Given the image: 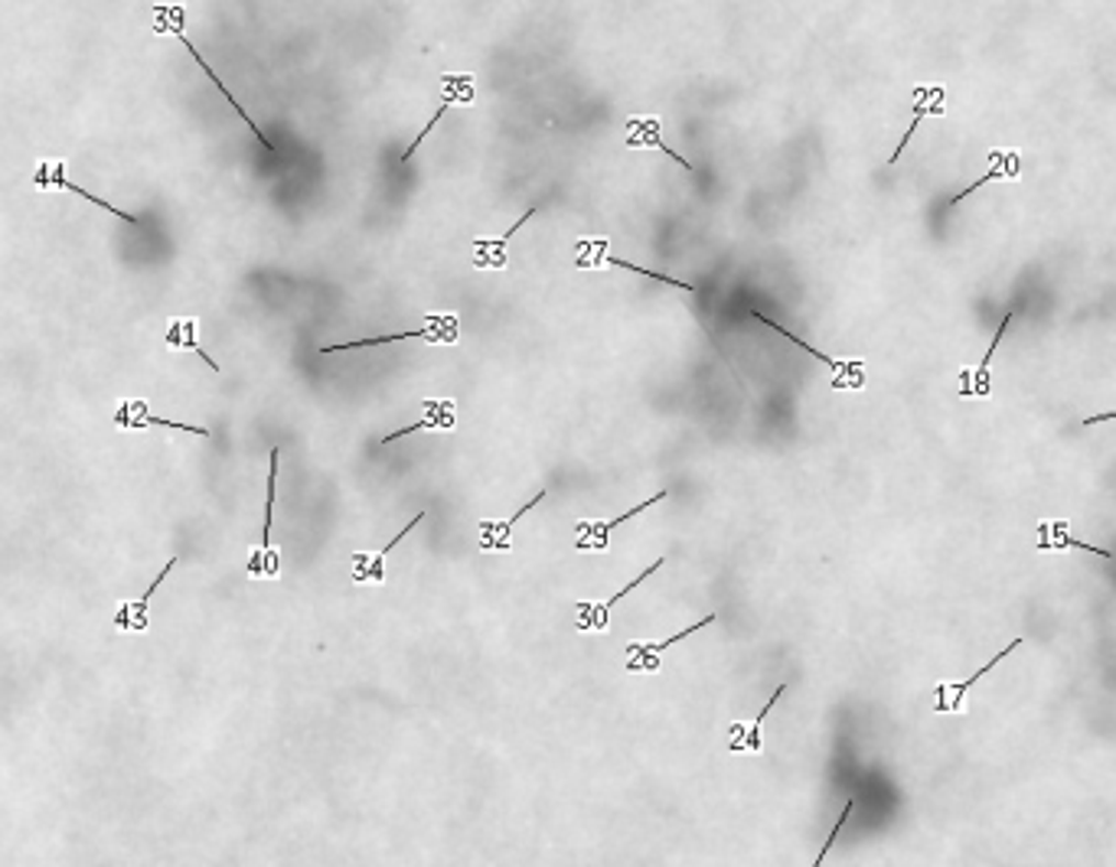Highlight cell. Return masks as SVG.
<instances>
[{"mask_svg": "<svg viewBox=\"0 0 1116 867\" xmlns=\"http://www.w3.org/2000/svg\"><path fill=\"white\" fill-rule=\"evenodd\" d=\"M275 483H278V447H271V473H268V499H265V526L261 544L252 548L245 571L252 577H278L281 574V551L271 544V509H275Z\"/></svg>", "mask_w": 1116, "mask_h": 867, "instance_id": "277c9868", "label": "cell"}, {"mask_svg": "<svg viewBox=\"0 0 1116 867\" xmlns=\"http://www.w3.org/2000/svg\"><path fill=\"white\" fill-rule=\"evenodd\" d=\"M924 99H927V92H917V109H914V117H911V127H907V134L901 137V144L894 147V154H892V157H889V164H894V160H897V157L904 154V147H907V140H911V134H914V131L920 127L924 114H927V111H937V105H924Z\"/></svg>", "mask_w": 1116, "mask_h": 867, "instance_id": "7402d4cb", "label": "cell"}, {"mask_svg": "<svg viewBox=\"0 0 1116 867\" xmlns=\"http://www.w3.org/2000/svg\"><path fill=\"white\" fill-rule=\"evenodd\" d=\"M114 425L124 428V431H144V428H170V431H183V434H197V437H210V428H200V425H180V421H167V418H157L150 415V408L144 402H124L118 412H114Z\"/></svg>", "mask_w": 1116, "mask_h": 867, "instance_id": "e0dca14e", "label": "cell"}, {"mask_svg": "<svg viewBox=\"0 0 1116 867\" xmlns=\"http://www.w3.org/2000/svg\"><path fill=\"white\" fill-rule=\"evenodd\" d=\"M574 264L584 268V271H598V268H624V271H634V274H640V278H650V281L667 284V288H676V291H689V294L699 291L695 284H685V281L667 278V274H660V271L640 268V264H634V261L614 258V255L607 251V241H604V238H581V241L574 245Z\"/></svg>", "mask_w": 1116, "mask_h": 867, "instance_id": "3957f363", "label": "cell"}, {"mask_svg": "<svg viewBox=\"0 0 1116 867\" xmlns=\"http://www.w3.org/2000/svg\"><path fill=\"white\" fill-rule=\"evenodd\" d=\"M1116 412H1107V415H1094V418H1084V428H1094V425H1104V421H1114Z\"/></svg>", "mask_w": 1116, "mask_h": 867, "instance_id": "d4e9b609", "label": "cell"}, {"mask_svg": "<svg viewBox=\"0 0 1116 867\" xmlns=\"http://www.w3.org/2000/svg\"><path fill=\"white\" fill-rule=\"evenodd\" d=\"M546 499V489H539L536 496H533V503H526L520 513H513L510 519H480V548L483 551H510L513 548V526L526 516V513H533L539 503Z\"/></svg>", "mask_w": 1116, "mask_h": 867, "instance_id": "d6986e66", "label": "cell"}, {"mask_svg": "<svg viewBox=\"0 0 1116 867\" xmlns=\"http://www.w3.org/2000/svg\"><path fill=\"white\" fill-rule=\"evenodd\" d=\"M663 564H667V554H660V558H657V561H654V564H650L644 574H637V581H630L624 590L611 594L607 600H581V604H574V607H578V623H574V627H578V633H591V637H594V633H604V630H607V623H611V610H614V604H617V600H624L630 590H637L644 581H650L657 571H663Z\"/></svg>", "mask_w": 1116, "mask_h": 867, "instance_id": "8992f818", "label": "cell"}, {"mask_svg": "<svg viewBox=\"0 0 1116 867\" xmlns=\"http://www.w3.org/2000/svg\"><path fill=\"white\" fill-rule=\"evenodd\" d=\"M783 691H786V685H778L774 688V695L768 698V705L758 711V718L755 721H732L728 724V751L732 754H761L765 751V721H768V711H774V705L781 701L783 698Z\"/></svg>", "mask_w": 1116, "mask_h": 867, "instance_id": "4fadbf2b", "label": "cell"}, {"mask_svg": "<svg viewBox=\"0 0 1116 867\" xmlns=\"http://www.w3.org/2000/svg\"><path fill=\"white\" fill-rule=\"evenodd\" d=\"M536 213H539V206H529V210L516 218L503 235H496V238H477V241H473V268H477V271H503V268H506V245H510V238H513L529 218L536 216Z\"/></svg>", "mask_w": 1116, "mask_h": 867, "instance_id": "2e32d148", "label": "cell"}, {"mask_svg": "<svg viewBox=\"0 0 1116 867\" xmlns=\"http://www.w3.org/2000/svg\"><path fill=\"white\" fill-rule=\"evenodd\" d=\"M402 339H425V342H435V346H454L460 339V320L454 314H435V317L425 320L422 329H405V333H392V336H366V339H353V342L321 346V352L331 356V352L369 349V346H386V342H402Z\"/></svg>", "mask_w": 1116, "mask_h": 867, "instance_id": "7a4b0ae2", "label": "cell"}, {"mask_svg": "<svg viewBox=\"0 0 1116 867\" xmlns=\"http://www.w3.org/2000/svg\"><path fill=\"white\" fill-rule=\"evenodd\" d=\"M627 127H630V131H627V140H624V144H627L630 150H660V154H667L670 160H676L685 173H695V167H692L682 154H676L672 147L663 144V124H660L657 117H630Z\"/></svg>", "mask_w": 1116, "mask_h": 867, "instance_id": "9a60e30c", "label": "cell"}, {"mask_svg": "<svg viewBox=\"0 0 1116 867\" xmlns=\"http://www.w3.org/2000/svg\"><path fill=\"white\" fill-rule=\"evenodd\" d=\"M154 30H157V33H174V36L180 40V46H183V49H187V53H190V56L197 59V66L203 69V76H210V82H213V86H216V89L223 92L225 102H228V105L235 109V114H238V117L245 121V127H248V131H252V134H255V137L261 140V147H265L268 154H275V144H271V140H268V137L261 134V127H258V124H255V121L248 117V111H245V109H242V105H238V102H235V95H232V92L225 89L223 79H220V76L213 72V66H210V63H207V59L200 56V49H197V46H193V43L187 40V33H183V7H157V10H154Z\"/></svg>", "mask_w": 1116, "mask_h": 867, "instance_id": "6da1fadb", "label": "cell"}, {"mask_svg": "<svg viewBox=\"0 0 1116 867\" xmlns=\"http://www.w3.org/2000/svg\"><path fill=\"white\" fill-rule=\"evenodd\" d=\"M197 317H180V320H174L170 324V329H167V346L170 349H190V352H197L213 372H220V362H213L210 359V352L200 346V339H197Z\"/></svg>", "mask_w": 1116, "mask_h": 867, "instance_id": "44dd1931", "label": "cell"}, {"mask_svg": "<svg viewBox=\"0 0 1116 867\" xmlns=\"http://www.w3.org/2000/svg\"><path fill=\"white\" fill-rule=\"evenodd\" d=\"M1064 548H1081L1087 554H1101V558H1114V551L1107 548H1094L1087 542H1078L1068 532V522H1038V551H1064Z\"/></svg>", "mask_w": 1116, "mask_h": 867, "instance_id": "ffe728a7", "label": "cell"}, {"mask_svg": "<svg viewBox=\"0 0 1116 867\" xmlns=\"http://www.w3.org/2000/svg\"><path fill=\"white\" fill-rule=\"evenodd\" d=\"M428 519V513H418L392 542L386 544V548H379V551H353V558H349V571H353V581L356 584H386V577H389V571H386V558L392 554V548L395 544H402V539L412 532V529H418L422 522Z\"/></svg>", "mask_w": 1116, "mask_h": 867, "instance_id": "30bf717a", "label": "cell"}, {"mask_svg": "<svg viewBox=\"0 0 1116 867\" xmlns=\"http://www.w3.org/2000/svg\"><path fill=\"white\" fill-rule=\"evenodd\" d=\"M715 620H718V617L708 613V617H702L699 623H692L689 630H679V633H672L670 640H657V643H650V640H630V643L624 646V652H627V672H630V675H637V672H660L663 655H667L676 643H682V640H689L692 633L712 627Z\"/></svg>", "mask_w": 1116, "mask_h": 867, "instance_id": "5b68a950", "label": "cell"}, {"mask_svg": "<svg viewBox=\"0 0 1116 867\" xmlns=\"http://www.w3.org/2000/svg\"><path fill=\"white\" fill-rule=\"evenodd\" d=\"M422 412H425V418H422V421H415V425H409V428H399V431L386 434L379 443H395V440H402V437H412V434H422V431H454V425H457V408H454V402H450V398H425V402H422Z\"/></svg>", "mask_w": 1116, "mask_h": 867, "instance_id": "ac0fdd59", "label": "cell"}, {"mask_svg": "<svg viewBox=\"0 0 1116 867\" xmlns=\"http://www.w3.org/2000/svg\"><path fill=\"white\" fill-rule=\"evenodd\" d=\"M1000 177H1003V167H996V170H990V173H986V177H983V180H976V183H973V187H967V190H963V193H957V196H953V200H950V206H957V203H963V200H967V196H970V193H976V190H980V187H983V183H990V180H1000Z\"/></svg>", "mask_w": 1116, "mask_h": 867, "instance_id": "cb8c5ba5", "label": "cell"}, {"mask_svg": "<svg viewBox=\"0 0 1116 867\" xmlns=\"http://www.w3.org/2000/svg\"><path fill=\"white\" fill-rule=\"evenodd\" d=\"M670 493L667 489H660V493H654L650 499H644V503H637L634 509H627L624 516H617V519H581L574 529H578V539H574V548L578 551H604L607 548V542H611V532L621 526V522H630V519H637L640 513H647L650 506H657V503H663Z\"/></svg>", "mask_w": 1116, "mask_h": 867, "instance_id": "9c48e42d", "label": "cell"}, {"mask_svg": "<svg viewBox=\"0 0 1116 867\" xmlns=\"http://www.w3.org/2000/svg\"><path fill=\"white\" fill-rule=\"evenodd\" d=\"M852 806H856V802H852V799H849V802H846V809H842V815H839V819H836V825H833V832H829V838H826V845H823V848H819V855H816V862H813V867H823V862H826V855H829V852H833V842H836V838H839V832H842V825H846V819H849V815H852Z\"/></svg>", "mask_w": 1116, "mask_h": 867, "instance_id": "603a6c76", "label": "cell"}, {"mask_svg": "<svg viewBox=\"0 0 1116 867\" xmlns=\"http://www.w3.org/2000/svg\"><path fill=\"white\" fill-rule=\"evenodd\" d=\"M33 183H36L40 190H66V193H72V196H82V200H89L92 206H99V210H105V213H112L114 218H121V222H127V225L137 228V216H131V213L118 210L112 203H105L102 196H96V193L76 187V180L66 177V160H43V164L36 167V173H33Z\"/></svg>", "mask_w": 1116, "mask_h": 867, "instance_id": "ba28073f", "label": "cell"}, {"mask_svg": "<svg viewBox=\"0 0 1116 867\" xmlns=\"http://www.w3.org/2000/svg\"><path fill=\"white\" fill-rule=\"evenodd\" d=\"M180 564V554H174L164 567H160V574L154 577V584L134 600V604H121L118 607V613H114V627L121 630V633H147V607H150V600H154V594H157V587L167 581V574L174 571Z\"/></svg>", "mask_w": 1116, "mask_h": 867, "instance_id": "5bb4252c", "label": "cell"}, {"mask_svg": "<svg viewBox=\"0 0 1116 867\" xmlns=\"http://www.w3.org/2000/svg\"><path fill=\"white\" fill-rule=\"evenodd\" d=\"M1018 646H1022V640L1008 643L1000 655L990 658V665H983V668H980L973 678H967V682H940V685L934 688V711H940V714H960V711H967V691H970L983 675H990V672L1003 662L1005 655H1012Z\"/></svg>", "mask_w": 1116, "mask_h": 867, "instance_id": "7c38bea8", "label": "cell"}, {"mask_svg": "<svg viewBox=\"0 0 1116 867\" xmlns=\"http://www.w3.org/2000/svg\"><path fill=\"white\" fill-rule=\"evenodd\" d=\"M751 314H755V317H758L761 324L771 326V329H774L778 336H783V339H790V342H793V346H800V349H806V352H810L813 359H819L823 365H829V369L836 372V375H833V389H859V385L866 382V375H862V362H859V359H852V362H839V359H833V356L819 352L816 346H810L806 339L793 336V333H790V329H783L781 324H774V320H771V317H765L761 311H751Z\"/></svg>", "mask_w": 1116, "mask_h": 867, "instance_id": "8fae6325", "label": "cell"}, {"mask_svg": "<svg viewBox=\"0 0 1116 867\" xmlns=\"http://www.w3.org/2000/svg\"><path fill=\"white\" fill-rule=\"evenodd\" d=\"M442 89H445V92H442V105H438V111L428 117V124L422 127V134H418V137H415V140L405 147V154H402V164H405V160H412V154H415V150L422 147V140H425V137H428V134L438 127V121L445 117V111L450 109V105H473L477 86H473V76H470V72H445V76H442Z\"/></svg>", "mask_w": 1116, "mask_h": 867, "instance_id": "52a82bcc", "label": "cell"}]
</instances>
